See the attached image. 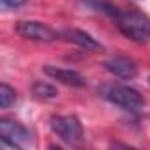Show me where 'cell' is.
<instances>
[{"label":"cell","instance_id":"cell-10","mask_svg":"<svg viewBox=\"0 0 150 150\" xmlns=\"http://www.w3.org/2000/svg\"><path fill=\"white\" fill-rule=\"evenodd\" d=\"M14 101H16V90L7 83H2L0 85V106L6 110L11 104H14Z\"/></svg>","mask_w":150,"mask_h":150},{"label":"cell","instance_id":"cell-12","mask_svg":"<svg viewBox=\"0 0 150 150\" xmlns=\"http://www.w3.org/2000/svg\"><path fill=\"white\" fill-rule=\"evenodd\" d=\"M146 81H148V85H150V76H148V78H146Z\"/></svg>","mask_w":150,"mask_h":150},{"label":"cell","instance_id":"cell-9","mask_svg":"<svg viewBox=\"0 0 150 150\" xmlns=\"http://www.w3.org/2000/svg\"><path fill=\"white\" fill-rule=\"evenodd\" d=\"M32 94H34V97H37V99L50 101V99H55V97L58 96V90H57L53 85L46 83V81H35V83L32 85Z\"/></svg>","mask_w":150,"mask_h":150},{"label":"cell","instance_id":"cell-4","mask_svg":"<svg viewBox=\"0 0 150 150\" xmlns=\"http://www.w3.org/2000/svg\"><path fill=\"white\" fill-rule=\"evenodd\" d=\"M18 35H21L23 39L28 41H37V42H51L55 39H58V32L53 30L51 27H48L42 21L37 20H20L14 25Z\"/></svg>","mask_w":150,"mask_h":150},{"label":"cell","instance_id":"cell-5","mask_svg":"<svg viewBox=\"0 0 150 150\" xmlns=\"http://www.w3.org/2000/svg\"><path fill=\"white\" fill-rule=\"evenodd\" d=\"M30 131L21 125L20 122L9 120V118H2L0 120V139L4 145H9L11 148H23L30 143Z\"/></svg>","mask_w":150,"mask_h":150},{"label":"cell","instance_id":"cell-2","mask_svg":"<svg viewBox=\"0 0 150 150\" xmlns=\"http://www.w3.org/2000/svg\"><path fill=\"white\" fill-rule=\"evenodd\" d=\"M99 92H101V96H103L108 103H111V104H115V106H120L122 110L138 111V110H141L143 104H145V97H143L138 90H134V88H131V87H127V85L106 83V85L101 87Z\"/></svg>","mask_w":150,"mask_h":150},{"label":"cell","instance_id":"cell-3","mask_svg":"<svg viewBox=\"0 0 150 150\" xmlns=\"http://www.w3.org/2000/svg\"><path fill=\"white\" fill-rule=\"evenodd\" d=\"M50 127L67 145H76L83 138V125L76 115H53Z\"/></svg>","mask_w":150,"mask_h":150},{"label":"cell","instance_id":"cell-8","mask_svg":"<svg viewBox=\"0 0 150 150\" xmlns=\"http://www.w3.org/2000/svg\"><path fill=\"white\" fill-rule=\"evenodd\" d=\"M64 35H65L67 41L78 44L80 48H85V50H97V48H101V44L88 32L80 30V28H69V30L64 32Z\"/></svg>","mask_w":150,"mask_h":150},{"label":"cell","instance_id":"cell-7","mask_svg":"<svg viewBox=\"0 0 150 150\" xmlns=\"http://www.w3.org/2000/svg\"><path fill=\"white\" fill-rule=\"evenodd\" d=\"M103 65L108 72H111L113 76L122 78V80H132L138 74V67L134 60H131L129 57H111Z\"/></svg>","mask_w":150,"mask_h":150},{"label":"cell","instance_id":"cell-6","mask_svg":"<svg viewBox=\"0 0 150 150\" xmlns=\"http://www.w3.org/2000/svg\"><path fill=\"white\" fill-rule=\"evenodd\" d=\"M44 74L58 83H64L67 87H85V76L80 74L74 69H65V67H57V65H44Z\"/></svg>","mask_w":150,"mask_h":150},{"label":"cell","instance_id":"cell-1","mask_svg":"<svg viewBox=\"0 0 150 150\" xmlns=\"http://www.w3.org/2000/svg\"><path fill=\"white\" fill-rule=\"evenodd\" d=\"M99 6L111 16L124 37L136 44H146L150 41V18L145 13L134 7H117L110 2H101Z\"/></svg>","mask_w":150,"mask_h":150},{"label":"cell","instance_id":"cell-11","mask_svg":"<svg viewBox=\"0 0 150 150\" xmlns=\"http://www.w3.org/2000/svg\"><path fill=\"white\" fill-rule=\"evenodd\" d=\"M2 2V6L6 7V9H16V7H20V6H23L27 0H0Z\"/></svg>","mask_w":150,"mask_h":150}]
</instances>
